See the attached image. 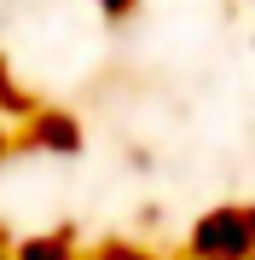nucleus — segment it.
Instances as JSON below:
<instances>
[{"label":"nucleus","mask_w":255,"mask_h":260,"mask_svg":"<svg viewBox=\"0 0 255 260\" xmlns=\"http://www.w3.org/2000/svg\"><path fill=\"white\" fill-rule=\"evenodd\" d=\"M191 260H255V208H215L191 225Z\"/></svg>","instance_id":"f257e3e1"},{"label":"nucleus","mask_w":255,"mask_h":260,"mask_svg":"<svg viewBox=\"0 0 255 260\" xmlns=\"http://www.w3.org/2000/svg\"><path fill=\"white\" fill-rule=\"evenodd\" d=\"M18 260H76V254H70L64 237H29L23 249H18Z\"/></svg>","instance_id":"f03ea898"}]
</instances>
